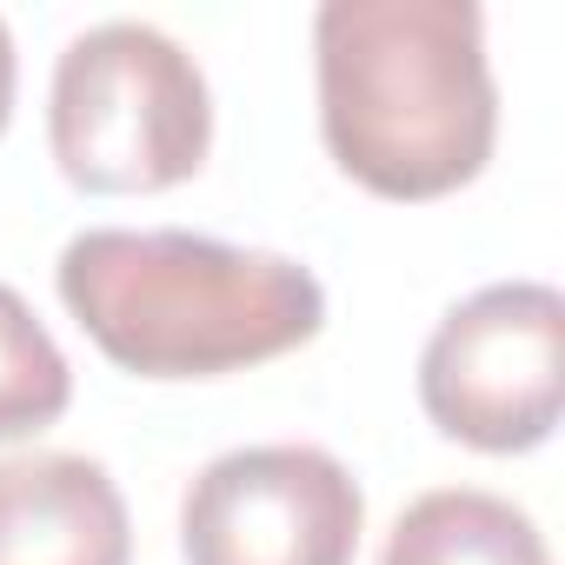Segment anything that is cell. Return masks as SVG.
I'll return each instance as SVG.
<instances>
[{
    "instance_id": "obj_1",
    "label": "cell",
    "mask_w": 565,
    "mask_h": 565,
    "mask_svg": "<svg viewBox=\"0 0 565 565\" xmlns=\"http://www.w3.org/2000/svg\"><path fill=\"white\" fill-rule=\"evenodd\" d=\"M74 327L134 380H220L287 360L327 327L313 266L180 226H87L54 266Z\"/></svg>"
},
{
    "instance_id": "obj_2",
    "label": "cell",
    "mask_w": 565,
    "mask_h": 565,
    "mask_svg": "<svg viewBox=\"0 0 565 565\" xmlns=\"http://www.w3.org/2000/svg\"><path fill=\"white\" fill-rule=\"evenodd\" d=\"M320 140L380 200L472 186L499 140L486 14L472 0H327L313 14Z\"/></svg>"
},
{
    "instance_id": "obj_3",
    "label": "cell",
    "mask_w": 565,
    "mask_h": 565,
    "mask_svg": "<svg viewBox=\"0 0 565 565\" xmlns=\"http://www.w3.org/2000/svg\"><path fill=\"white\" fill-rule=\"evenodd\" d=\"M47 147L61 180L100 200L193 180L213 153V94L200 61L147 21L74 34L47 87Z\"/></svg>"
},
{
    "instance_id": "obj_4",
    "label": "cell",
    "mask_w": 565,
    "mask_h": 565,
    "mask_svg": "<svg viewBox=\"0 0 565 565\" xmlns=\"http://www.w3.org/2000/svg\"><path fill=\"white\" fill-rule=\"evenodd\" d=\"M419 406L472 452H539L565 413V294L499 279L459 300L419 353Z\"/></svg>"
},
{
    "instance_id": "obj_5",
    "label": "cell",
    "mask_w": 565,
    "mask_h": 565,
    "mask_svg": "<svg viewBox=\"0 0 565 565\" xmlns=\"http://www.w3.org/2000/svg\"><path fill=\"white\" fill-rule=\"evenodd\" d=\"M366 532L360 479L300 439L233 446L180 499L186 565H353Z\"/></svg>"
},
{
    "instance_id": "obj_6",
    "label": "cell",
    "mask_w": 565,
    "mask_h": 565,
    "mask_svg": "<svg viewBox=\"0 0 565 565\" xmlns=\"http://www.w3.org/2000/svg\"><path fill=\"white\" fill-rule=\"evenodd\" d=\"M0 565H134V519L87 452L0 459Z\"/></svg>"
},
{
    "instance_id": "obj_7",
    "label": "cell",
    "mask_w": 565,
    "mask_h": 565,
    "mask_svg": "<svg viewBox=\"0 0 565 565\" xmlns=\"http://www.w3.org/2000/svg\"><path fill=\"white\" fill-rule=\"evenodd\" d=\"M380 565H552V552L525 505L486 486H439L393 519Z\"/></svg>"
},
{
    "instance_id": "obj_8",
    "label": "cell",
    "mask_w": 565,
    "mask_h": 565,
    "mask_svg": "<svg viewBox=\"0 0 565 565\" xmlns=\"http://www.w3.org/2000/svg\"><path fill=\"white\" fill-rule=\"evenodd\" d=\"M74 406V366L41 313L0 279V446L47 433Z\"/></svg>"
},
{
    "instance_id": "obj_9",
    "label": "cell",
    "mask_w": 565,
    "mask_h": 565,
    "mask_svg": "<svg viewBox=\"0 0 565 565\" xmlns=\"http://www.w3.org/2000/svg\"><path fill=\"white\" fill-rule=\"evenodd\" d=\"M14 81H21V67H14V34H8V21H0V134H8V120H14Z\"/></svg>"
}]
</instances>
